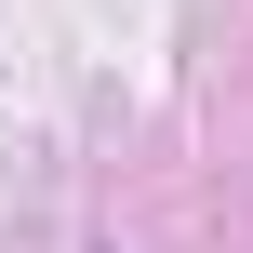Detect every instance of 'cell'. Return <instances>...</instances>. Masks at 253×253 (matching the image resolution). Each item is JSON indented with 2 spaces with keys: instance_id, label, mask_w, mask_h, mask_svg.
<instances>
[]
</instances>
